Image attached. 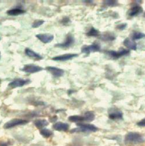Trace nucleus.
I'll list each match as a JSON object with an SVG mask.
<instances>
[{
	"mask_svg": "<svg viewBox=\"0 0 145 146\" xmlns=\"http://www.w3.org/2000/svg\"><path fill=\"white\" fill-rule=\"evenodd\" d=\"M78 126L76 128H74L70 131V133L76 132H96L98 130V127L92 124H86L79 123H77Z\"/></svg>",
	"mask_w": 145,
	"mask_h": 146,
	"instance_id": "1",
	"label": "nucleus"
},
{
	"mask_svg": "<svg viewBox=\"0 0 145 146\" xmlns=\"http://www.w3.org/2000/svg\"><path fill=\"white\" fill-rule=\"evenodd\" d=\"M125 141L128 143H140L144 141L143 136L136 132H130L126 135Z\"/></svg>",
	"mask_w": 145,
	"mask_h": 146,
	"instance_id": "2",
	"label": "nucleus"
},
{
	"mask_svg": "<svg viewBox=\"0 0 145 146\" xmlns=\"http://www.w3.org/2000/svg\"><path fill=\"white\" fill-rule=\"evenodd\" d=\"M28 123V121L22 119H13L7 123H5L4 125V129H10L12 128L13 127L19 125H25Z\"/></svg>",
	"mask_w": 145,
	"mask_h": 146,
	"instance_id": "3",
	"label": "nucleus"
},
{
	"mask_svg": "<svg viewBox=\"0 0 145 146\" xmlns=\"http://www.w3.org/2000/svg\"><path fill=\"white\" fill-rule=\"evenodd\" d=\"M101 49L100 45L98 43H94L90 45H84L81 48V52L82 53L89 54L91 52H99Z\"/></svg>",
	"mask_w": 145,
	"mask_h": 146,
	"instance_id": "4",
	"label": "nucleus"
},
{
	"mask_svg": "<svg viewBox=\"0 0 145 146\" xmlns=\"http://www.w3.org/2000/svg\"><path fill=\"white\" fill-rule=\"evenodd\" d=\"M129 53H130V50L125 49H122L121 50H119L118 51L109 50L107 52L108 55L113 59L120 58L126 55V54H128Z\"/></svg>",
	"mask_w": 145,
	"mask_h": 146,
	"instance_id": "5",
	"label": "nucleus"
},
{
	"mask_svg": "<svg viewBox=\"0 0 145 146\" xmlns=\"http://www.w3.org/2000/svg\"><path fill=\"white\" fill-rule=\"evenodd\" d=\"M44 68L42 67L39 66L34 65V64H26L24 66L22 70L27 73H30V74H33V73L38 72L42 70Z\"/></svg>",
	"mask_w": 145,
	"mask_h": 146,
	"instance_id": "6",
	"label": "nucleus"
},
{
	"mask_svg": "<svg viewBox=\"0 0 145 146\" xmlns=\"http://www.w3.org/2000/svg\"><path fill=\"white\" fill-rule=\"evenodd\" d=\"M46 70L50 72L51 74L55 77H62L65 74V71L63 69L53 67V66H48L46 67Z\"/></svg>",
	"mask_w": 145,
	"mask_h": 146,
	"instance_id": "7",
	"label": "nucleus"
},
{
	"mask_svg": "<svg viewBox=\"0 0 145 146\" xmlns=\"http://www.w3.org/2000/svg\"><path fill=\"white\" fill-rule=\"evenodd\" d=\"M78 54L76 53H67V54H62V55L53 57L52 59L53 60L58 61V62H65V61L71 60L74 58H77L78 57Z\"/></svg>",
	"mask_w": 145,
	"mask_h": 146,
	"instance_id": "8",
	"label": "nucleus"
},
{
	"mask_svg": "<svg viewBox=\"0 0 145 146\" xmlns=\"http://www.w3.org/2000/svg\"><path fill=\"white\" fill-rule=\"evenodd\" d=\"M74 42V38L73 36L71 34H69L67 36L66 40L64 42L55 45V47H58L60 48H68L70 47Z\"/></svg>",
	"mask_w": 145,
	"mask_h": 146,
	"instance_id": "9",
	"label": "nucleus"
},
{
	"mask_svg": "<svg viewBox=\"0 0 145 146\" xmlns=\"http://www.w3.org/2000/svg\"><path fill=\"white\" fill-rule=\"evenodd\" d=\"M30 82V80H23L21 78H17L16 80H14L12 82H11L8 86L11 88H16L19 87H22L24 85H26V84H28Z\"/></svg>",
	"mask_w": 145,
	"mask_h": 146,
	"instance_id": "10",
	"label": "nucleus"
},
{
	"mask_svg": "<svg viewBox=\"0 0 145 146\" xmlns=\"http://www.w3.org/2000/svg\"><path fill=\"white\" fill-rule=\"evenodd\" d=\"M36 37L44 44H48L52 41L54 36L51 34H39L36 35Z\"/></svg>",
	"mask_w": 145,
	"mask_h": 146,
	"instance_id": "11",
	"label": "nucleus"
},
{
	"mask_svg": "<svg viewBox=\"0 0 145 146\" xmlns=\"http://www.w3.org/2000/svg\"><path fill=\"white\" fill-rule=\"evenodd\" d=\"M53 129L58 131H67L69 129V125L64 122H58L53 125Z\"/></svg>",
	"mask_w": 145,
	"mask_h": 146,
	"instance_id": "12",
	"label": "nucleus"
},
{
	"mask_svg": "<svg viewBox=\"0 0 145 146\" xmlns=\"http://www.w3.org/2000/svg\"><path fill=\"white\" fill-rule=\"evenodd\" d=\"M143 11V10L142 7H140V5H135L130 9L128 12V15L130 16L134 17L142 13Z\"/></svg>",
	"mask_w": 145,
	"mask_h": 146,
	"instance_id": "13",
	"label": "nucleus"
},
{
	"mask_svg": "<svg viewBox=\"0 0 145 146\" xmlns=\"http://www.w3.org/2000/svg\"><path fill=\"white\" fill-rule=\"evenodd\" d=\"M25 54L27 56L33 59H36V60L43 59V57L40 55V54H39L37 53H36L35 52L33 51V50H31L29 48H26L25 49Z\"/></svg>",
	"mask_w": 145,
	"mask_h": 146,
	"instance_id": "14",
	"label": "nucleus"
},
{
	"mask_svg": "<svg viewBox=\"0 0 145 146\" xmlns=\"http://www.w3.org/2000/svg\"><path fill=\"white\" fill-rule=\"evenodd\" d=\"M123 44L125 46L131 50H136L137 49V45L136 43L133 40L130 39L129 38H126L124 40Z\"/></svg>",
	"mask_w": 145,
	"mask_h": 146,
	"instance_id": "15",
	"label": "nucleus"
},
{
	"mask_svg": "<svg viewBox=\"0 0 145 146\" xmlns=\"http://www.w3.org/2000/svg\"><path fill=\"white\" fill-rule=\"evenodd\" d=\"M100 39L104 41H112L116 39V36L114 34L111 33H106L101 34L99 36Z\"/></svg>",
	"mask_w": 145,
	"mask_h": 146,
	"instance_id": "16",
	"label": "nucleus"
},
{
	"mask_svg": "<svg viewBox=\"0 0 145 146\" xmlns=\"http://www.w3.org/2000/svg\"><path fill=\"white\" fill-rule=\"evenodd\" d=\"M108 117L110 119L113 120L116 119H121L123 118V114L121 111H115L109 113Z\"/></svg>",
	"mask_w": 145,
	"mask_h": 146,
	"instance_id": "17",
	"label": "nucleus"
},
{
	"mask_svg": "<svg viewBox=\"0 0 145 146\" xmlns=\"http://www.w3.org/2000/svg\"><path fill=\"white\" fill-rule=\"evenodd\" d=\"M34 125L38 129H43L48 125V122L46 119H37L34 121Z\"/></svg>",
	"mask_w": 145,
	"mask_h": 146,
	"instance_id": "18",
	"label": "nucleus"
},
{
	"mask_svg": "<svg viewBox=\"0 0 145 146\" xmlns=\"http://www.w3.org/2000/svg\"><path fill=\"white\" fill-rule=\"evenodd\" d=\"M25 13V11L20 8H14L12 9L8 10L7 13L9 16H17Z\"/></svg>",
	"mask_w": 145,
	"mask_h": 146,
	"instance_id": "19",
	"label": "nucleus"
},
{
	"mask_svg": "<svg viewBox=\"0 0 145 146\" xmlns=\"http://www.w3.org/2000/svg\"><path fill=\"white\" fill-rule=\"evenodd\" d=\"M69 121L72 122H79V123L85 121V118L84 116H79V115L70 116L69 117Z\"/></svg>",
	"mask_w": 145,
	"mask_h": 146,
	"instance_id": "20",
	"label": "nucleus"
},
{
	"mask_svg": "<svg viewBox=\"0 0 145 146\" xmlns=\"http://www.w3.org/2000/svg\"><path fill=\"white\" fill-rule=\"evenodd\" d=\"M144 37H145V34L141 32H138V31H135L131 35L132 40H133L134 41L135 40L142 39Z\"/></svg>",
	"mask_w": 145,
	"mask_h": 146,
	"instance_id": "21",
	"label": "nucleus"
},
{
	"mask_svg": "<svg viewBox=\"0 0 145 146\" xmlns=\"http://www.w3.org/2000/svg\"><path fill=\"white\" fill-rule=\"evenodd\" d=\"M85 121L87 122H91L95 119V114L93 111H87L84 114V115Z\"/></svg>",
	"mask_w": 145,
	"mask_h": 146,
	"instance_id": "22",
	"label": "nucleus"
},
{
	"mask_svg": "<svg viewBox=\"0 0 145 146\" xmlns=\"http://www.w3.org/2000/svg\"><path fill=\"white\" fill-rule=\"evenodd\" d=\"M99 31L94 27H92L86 33V35L89 36H98L100 35Z\"/></svg>",
	"mask_w": 145,
	"mask_h": 146,
	"instance_id": "23",
	"label": "nucleus"
},
{
	"mask_svg": "<svg viewBox=\"0 0 145 146\" xmlns=\"http://www.w3.org/2000/svg\"><path fill=\"white\" fill-rule=\"evenodd\" d=\"M103 5L106 7H113L117 6L118 5L117 1H113V0H108V1H104Z\"/></svg>",
	"mask_w": 145,
	"mask_h": 146,
	"instance_id": "24",
	"label": "nucleus"
},
{
	"mask_svg": "<svg viewBox=\"0 0 145 146\" xmlns=\"http://www.w3.org/2000/svg\"><path fill=\"white\" fill-rule=\"evenodd\" d=\"M40 134L44 137L48 138L51 136L53 135V133L51 131L47 129H43L40 131Z\"/></svg>",
	"mask_w": 145,
	"mask_h": 146,
	"instance_id": "25",
	"label": "nucleus"
},
{
	"mask_svg": "<svg viewBox=\"0 0 145 146\" xmlns=\"http://www.w3.org/2000/svg\"><path fill=\"white\" fill-rule=\"evenodd\" d=\"M44 23V21L43 20H36L33 23L32 27L33 28H37V27L41 26Z\"/></svg>",
	"mask_w": 145,
	"mask_h": 146,
	"instance_id": "26",
	"label": "nucleus"
},
{
	"mask_svg": "<svg viewBox=\"0 0 145 146\" xmlns=\"http://www.w3.org/2000/svg\"><path fill=\"white\" fill-rule=\"evenodd\" d=\"M126 27H127V24H126V23H122V24L118 25L116 28L118 30H124Z\"/></svg>",
	"mask_w": 145,
	"mask_h": 146,
	"instance_id": "27",
	"label": "nucleus"
},
{
	"mask_svg": "<svg viewBox=\"0 0 145 146\" xmlns=\"http://www.w3.org/2000/svg\"><path fill=\"white\" fill-rule=\"evenodd\" d=\"M70 22V20L69 18L68 17H64L63 19L61 21V23L64 25H67L69 22Z\"/></svg>",
	"mask_w": 145,
	"mask_h": 146,
	"instance_id": "28",
	"label": "nucleus"
},
{
	"mask_svg": "<svg viewBox=\"0 0 145 146\" xmlns=\"http://www.w3.org/2000/svg\"><path fill=\"white\" fill-rule=\"evenodd\" d=\"M138 126L140 127H145V118L143 119L137 123Z\"/></svg>",
	"mask_w": 145,
	"mask_h": 146,
	"instance_id": "29",
	"label": "nucleus"
},
{
	"mask_svg": "<svg viewBox=\"0 0 145 146\" xmlns=\"http://www.w3.org/2000/svg\"><path fill=\"white\" fill-rule=\"evenodd\" d=\"M75 91H73L72 90H69V91H68V94H69V95H70V94H72L73 92H74Z\"/></svg>",
	"mask_w": 145,
	"mask_h": 146,
	"instance_id": "30",
	"label": "nucleus"
},
{
	"mask_svg": "<svg viewBox=\"0 0 145 146\" xmlns=\"http://www.w3.org/2000/svg\"><path fill=\"white\" fill-rule=\"evenodd\" d=\"M0 57H1V52H0Z\"/></svg>",
	"mask_w": 145,
	"mask_h": 146,
	"instance_id": "31",
	"label": "nucleus"
},
{
	"mask_svg": "<svg viewBox=\"0 0 145 146\" xmlns=\"http://www.w3.org/2000/svg\"><path fill=\"white\" fill-rule=\"evenodd\" d=\"M0 84H1V81H0Z\"/></svg>",
	"mask_w": 145,
	"mask_h": 146,
	"instance_id": "32",
	"label": "nucleus"
},
{
	"mask_svg": "<svg viewBox=\"0 0 145 146\" xmlns=\"http://www.w3.org/2000/svg\"><path fill=\"white\" fill-rule=\"evenodd\" d=\"M1 37H0V40H1Z\"/></svg>",
	"mask_w": 145,
	"mask_h": 146,
	"instance_id": "33",
	"label": "nucleus"
},
{
	"mask_svg": "<svg viewBox=\"0 0 145 146\" xmlns=\"http://www.w3.org/2000/svg\"><path fill=\"white\" fill-rule=\"evenodd\" d=\"M144 17H145V13H144Z\"/></svg>",
	"mask_w": 145,
	"mask_h": 146,
	"instance_id": "34",
	"label": "nucleus"
}]
</instances>
